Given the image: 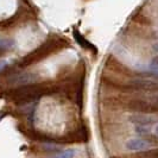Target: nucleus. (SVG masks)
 I'll return each instance as SVG.
<instances>
[{"label":"nucleus","mask_w":158,"mask_h":158,"mask_svg":"<svg viewBox=\"0 0 158 158\" xmlns=\"http://www.w3.org/2000/svg\"><path fill=\"white\" fill-rule=\"evenodd\" d=\"M73 33H74V38H75V40L79 43L81 47L85 48V49H88V50H90V51H94V54L98 52V50H96V48H95L94 44H92L90 42H88V40H86V38H85L77 30H74Z\"/></svg>","instance_id":"nucleus-6"},{"label":"nucleus","mask_w":158,"mask_h":158,"mask_svg":"<svg viewBox=\"0 0 158 158\" xmlns=\"http://www.w3.org/2000/svg\"><path fill=\"white\" fill-rule=\"evenodd\" d=\"M152 144L145 139L142 138H135V139H130L126 143V148L131 151H145L151 149Z\"/></svg>","instance_id":"nucleus-4"},{"label":"nucleus","mask_w":158,"mask_h":158,"mask_svg":"<svg viewBox=\"0 0 158 158\" xmlns=\"http://www.w3.org/2000/svg\"><path fill=\"white\" fill-rule=\"evenodd\" d=\"M130 120L135 124V126H146V125H155L157 124V118L149 114H142V113H135L130 117Z\"/></svg>","instance_id":"nucleus-3"},{"label":"nucleus","mask_w":158,"mask_h":158,"mask_svg":"<svg viewBox=\"0 0 158 158\" xmlns=\"http://www.w3.org/2000/svg\"><path fill=\"white\" fill-rule=\"evenodd\" d=\"M4 117H5V114H4V113H1V112H0V121H1V120H2V119H4Z\"/></svg>","instance_id":"nucleus-11"},{"label":"nucleus","mask_w":158,"mask_h":158,"mask_svg":"<svg viewBox=\"0 0 158 158\" xmlns=\"http://www.w3.org/2000/svg\"><path fill=\"white\" fill-rule=\"evenodd\" d=\"M64 45H68V42L63 38H56V40H49L47 43H44L43 45H40L38 49H36L35 51H32L31 54L24 57L20 61L19 67L20 68H25L30 64H33L35 62H38L40 60L45 58L48 55H50L51 52H54L55 50L62 49Z\"/></svg>","instance_id":"nucleus-1"},{"label":"nucleus","mask_w":158,"mask_h":158,"mask_svg":"<svg viewBox=\"0 0 158 158\" xmlns=\"http://www.w3.org/2000/svg\"><path fill=\"white\" fill-rule=\"evenodd\" d=\"M7 67V62L6 61H0V71L2 70V69H5Z\"/></svg>","instance_id":"nucleus-10"},{"label":"nucleus","mask_w":158,"mask_h":158,"mask_svg":"<svg viewBox=\"0 0 158 158\" xmlns=\"http://www.w3.org/2000/svg\"><path fill=\"white\" fill-rule=\"evenodd\" d=\"M74 156H75V150L68 149V150L61 151L60 153L55 155L54 158H74Z\"/></svg>","instance_id":"nucleus-9"},{"label":"nucleus","mask_w":158,"mask_h":158,"mask_svg":"<svg viewBox=\"0 0 158 158\" xmlns=\"http://www.w3.org/2000/svg\"><path fill=\"white\" fill-rule=\"evenodd\" d=\"M37 80L36 74H18V75H13L12 79L10 80L11 83L13 85H31L32 82H35Z\"/></svg>","instance_id":"nucleus-5"},{"label":"nucleus","mask_w":158,"mask_h":158,"mask_svg":"<svg viewBox=\"0 0 158 158\" xmlns=\"http://www.w3.org/2000/svg\"><path fill=\"white\" fill-rule=\"evenodd\" d=\"M45 93V89L40 86L36 85H26L23 87L18 88L13 92L12 98L18 102H30L38 100L40 96H43Z\"/></svg>","instance_id":"nucleus-2"},{"label":"nucleus","mask_w":158,"mask_h":158,"mask_svg":"<svg viewBox=\"0 0 158 158\" xmlns=\"http://www.w3.org/2000/svg\"><path fill=\"white\" fill-rule=\"evenodd\" d=\"M15 47V40H10V38H2L0 40V50H7Z\"/></svg>","instance_id":"nucleus-8"},{"label":"nucleus","mask_w":158,"mask_h":158,"mask_svg":"<svg viewBox=\"0 0 158 158\" xmlns=\"http://www.w3.org/2000/svg\"><path fill=\"white\" fill-rule=\"evenodd\" d=\"M135 131L137 133L142 137H150L151 133V125H146V126H135Z\"/></svg>","instance_id":"nucleus-7"}]
</instances>
